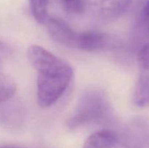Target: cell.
Instances as JSON below:
<instances>
[{"label":"cell","instance_id":"6da1fadb","mask_svg":"<svg viewBox=\"0 0 149 148\" xmlns=\"http://www.w3.org/2000/svg\"><path fill=\"white\" fill-rule=\"evenodd\" d=\"M27 57L37 74V102L42 108L55 104L68 89L73 78L71 65L41 46L31 45Z\"/></svg>","mask_w":149,"mask_h":148},{"label":"cell","instance_id":"7a4b0ae2","mask_svg":"<svg viewBox=\"0 0 149 148\" xmlns=\"http://www.w3.org/2000/svg\"><path fill=\"white\" fill-rule=\"evenodd\" d=\"M45 23L51 37L66 47L93 52L109 49L114 44L113 39L106 33L97 31L77 32L60 19L48 17Z\"/></svg>","mask_w":149,"mask_h":148},{"label":"cell","instance_id":"3957f363","mask_svg":"<svg viewBox=\"0 0 149 148\" xmlns=\"http://www.w3.org/2000/svg\"><path fill=\"white\" fill-rule=\"evenodd\" d=\"M110 114V105L104 94L101 91H90L80 98L67 126L75 129L90 123H103L108 120Z\"/></svg>","mask_w":149,"mask_h":148},{"label":"cell","instance_id":"277c9868","mask_svg":"<svg viewBox=\"0 0 149 148\" xmlns=\"http://www.w3.org/2000/svg\"><path fill=\"white\" fill-rule=\"evenodd\" d=\"M84 12L102 21L121 17L130 8L132 0H82Z\"/></svg>","mask_w":149,"mask_h":148},{"label":"cell","instance_id":"5b68a950","mask_svg":"<svg viewBox=\"0 0 149 148\" xmlns=\"http://www.w3.org/2000/svg\"><path fill=\"white\" fill-rule=\"evenodd\" d=\"M138 79L134 94L138 107H149V43L141 48L138 55Z\"/></svg>","mask_w":149,"mask_h":148},{"label":"cell","instance_id":"8992f818","mask_svg":"<svg viewBox=\"0 0 149 148\" xmlns=\"http://www.w3.org/2000/svg\"><path fill=\"white\" fill-rule=\"evenodd\" d=\"M116 141L114 133L109 130H101L90 135L82 148H111Z\"/></svg>","mask_w":149,"mask_h":148},{"label":"cell","instance_id":"52a82bcc","mask_svg":"<svg viewBox=\"0 0 149 148\" xmlns=\"http://www.w3.org/2000/svg\"><path fill=\"white\" fill-rule=\"evenodd\" d=\"M16 85L9 76L0 73V103L4 102L14 96Z\"/></svg>","mask_w":149,"mask_h":148},{"label":"cell","instance_id":"ba28073f","mask_svg":"<svg viewBox=\"0 0 149 148\" xmlns=\"http://www.w3.org/2000/svg\"><path fill=\"white\" fill-rule=\"evenodd\" d=\"M32 14L37 22L45 23L48 18V3L49 0H29Z\"/></svg>","mask_w":149,"mask_h":148},{"label":"cell","instance_id":"9c48e42d","mask_svg":"<svg viewBox=\"0 0 149 148\" xmlns=\"http://www.w3.org/2000/svg\"><path fill=\"white\" fill-rule=\"evenodd\" d=\"M137 25L140 31L144 36L149 37V0H143L141 4Z\"/></svg>","mask_w":149,"mask_h":148},{"label":"cell","instance_id":"30bf717a","mask_svg":"<svg viewBox=\"0 0 149 148\" xmlns=\"http://www.w3.org/2000/svg\"><path fill=\"white\" fill-rule=\"evenodd\" d=\"M63 8L69 14L79 15L84 12L82 0H59Z\"/></svg>","mask_w":149,"mask_h":148},{"label":"cell","instance_id":"8fae6325","mask_svg":"<svg viewBox=\"0 0 149 148\" xmlns=\"http://www.w3.org/2000/svg\"><path fill=\"white\" fill-rule=\"evenodd\" d=\"M0 148H27V147L18 146V145H11V144H5V145H0Z\"/></svg>","mask_w":149,"mask_h":148}]
</instances>
